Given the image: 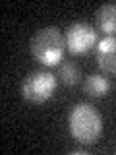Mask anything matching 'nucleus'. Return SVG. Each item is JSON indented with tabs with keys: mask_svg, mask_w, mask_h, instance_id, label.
<instances>
[{
	"mask_svg": "<svg viewBox=\"0 0 116 155\" xmlns=\"http://www.w3.org/2000/svg\"><path fill=\"white\" fill-rule=\"evenodd\" d=\"M95 60L105 74L116 76V37H105L97 43Z\"/></svg>",
	"mask_w": 116,
	"mask_h": 155,
	"instance_id": "39448f33",
	"label": "nucleus"
},
{
	"mask_svg": "<svg viewBox=\"0 0 116 155\" xmlns=\"http://www.w3.org/2000/svg\"><path fill=\"white\" fill-rule=\"evenodd\" d=\"M58 78L64 85H76L81 78V72L74 62H62L58 64Z\"/></svg>",
	"mask_w": 116,
	"mask_h": 155,
	"instance_id": "6e6552de",
	"label": "nucleus"
},
{
	"mask_svg": "<svg viewBox=\"0 0 116 155\" xmlns=\"http://www.w3.org/2000/svg\"><path fill=\"white\" fill-rule=\"evenodd\" d=\"M56 78L48 70H33L21 81V95L29 103H45L54 95Z\"/></svg>",
	"mask_w": 116,
	"mask_h": 155,
	"instance_id": "7ed1b4c3",
	"label": "nucleus"
},
{
	"mask_svg": "<svg viewBox=\"0 0 116 155\" xmlns=\"http://www.w3.org/2000/svg\"><path fill=\"white\" fill-rule=\"evenodd\" d=\"M83 89H85V93L89 97H93V99H101V97H105L110 91V81L106 80L105 76H101V74H91L85 80Z\"/></svg>",
	"mask_w": 116,
	"mask_h": 155,
	"instance_id": "0eeeda50",
	"label": "nucleus"
},
{
	"mask_svg": "<svg viewBox=\"0 0 116 155\" xmlns=\"http://www.w3.org/2000/svg\"><path fill=\"white\" fill-rule=\"evenodd\" d=\"M95 25L105 37H116V4H103L95 12Z\"/></svg>",
	"mask_w": 116,
	"mask_h": 155,
	"instance_id": "423d86ee",
	"label": "nucleus"
},
{
	"mask_svg": "<svg viewBox=\"0 0 116 155\" xmlns=\"http://www.w3.org/2000/svg\"><path fill=\"white\" fill-rule=\"evenodd\" d=\"M64 41L72 54H85L97 45V31L85 21H76L66 29Z\"/></svg>",
	"mask_w": 116,
	"mask_h": 155,
	"instance_id": "20e7f679",
	"label": "nucleus"
},
{
	"mask_svg": "<svg viewBox=\"0 0 116 155\" xmlns=\"http://www.w3.org/2000/svg\"><path fill=\"white\" fill-rule=\"evenodd\" d=\"M66 51L64 35L58 27H43L31 39V54L43 66H54L62 60Z\"/></svg>",
	"mask_w": 116,
	"mask_h": 155,
	"instance_id": "f03ea898",
	"label": "nucleus"
},
{
	"mask_svg": "<svg viewBox=\"0 0 116 155\" xmlns=\"http://www.w3.org/2000/svg\"><path fill=\"white\" fill-rule=\"evenodd\" d=\"M68 128L76 142L91 145L103 134V118L89 103H77L68 114Z\"/></svg>",
	"mask_w": 116,
	"mask_h": 155,
	"instance_id": "f257e3e1",
	"label": "nucleus"
}]
</instances>
